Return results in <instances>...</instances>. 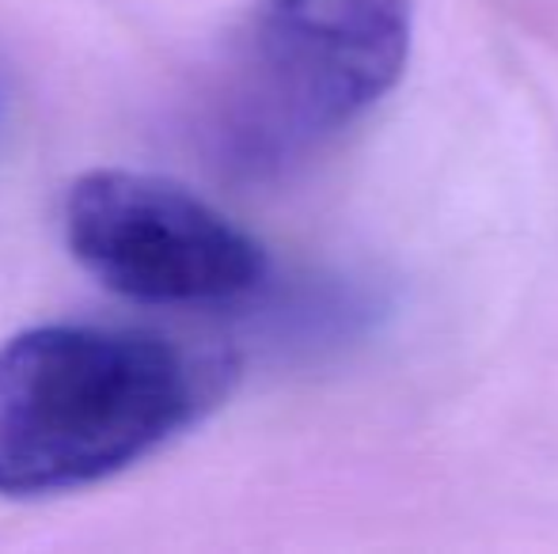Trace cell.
I'll return each mask as SVG.
<instances>
[{
    "label": "cell",
    "instance_id": "1",
    "mask_svg": "<svg viewBox=\"0 0 558 554\" xmlns=\"http://www.w3.org/2000/svg\"><path fill=\"white\" fill-rule=\"evenodd\" d=\"M225 365L163 334L35 327L0 346V494L81 490L153 456L217 399Z\"/></svg>",
    "mask_w": 558,
    "mask_h": 554
},
{
    "label": "cell",
    "instance_id": "3",
    "mask_svg": "<svg viewBox=\"0 0 558 554\" xmlns=\"http://www.w3.org/2000/svg\"><path fill=\"white\" fill-rule=\"evenodd\" d=\"M65 244L88 274L141 304H221L255 293L266 255L186 186L88 171L65 194Z\"/></svg>",
    "mask_w": 558,
    "mask_h": 554
},
{
    "label": "cell",
    "instance_id": "2",
    "mask_svg": "<svg viewBox=\"0 0 558 554\" xmlns=\"http://www.w3.org/2000/svg\"><path fill=\"white\" fill-rule=\"evenodd\" d=\"M414 0H258L214 103V145L240 175L296 168L357 126L407 73Z\"/></svg>",
    "mask_w": 558,
    "mask_h": 554
}]
</instances>
